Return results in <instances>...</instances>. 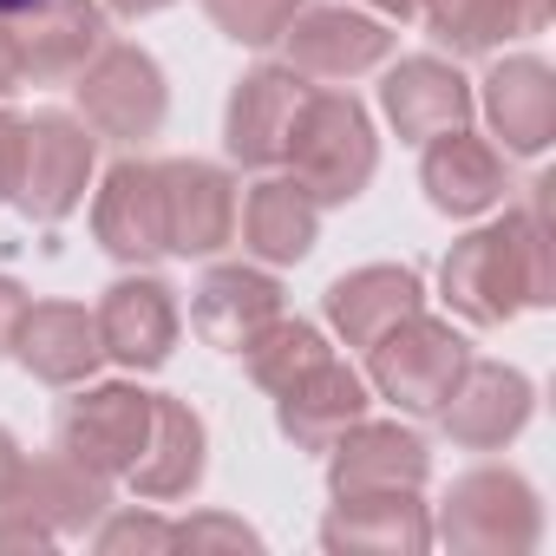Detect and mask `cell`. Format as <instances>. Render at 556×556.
Instances as JSON below:
<instances>
[{"instance_id": "cell-37", "label": "cell", "mask_w": 556, "mask_h": 556, "mask_svg": "<svg viewBox=\"0 0 556 556\" xmlns=\"http://www.w3.org/2000/svg\"><path fill=\"white\" fill-rule=\"evenodd\" d=\"M361 8H374L380 21H413V14H419V0H361Z\"/></svg>"}, {"instance_id": "cell-29", "label": "cell", "mask_w": 556, "mask_h": 556, "mask_svg": "<svg viewBox=\"0 0 556 556\" xmlns=\"http://www.w3.org/2000/svg\"><path fill=\"white\" fill-rule=\"evenodd\" d=\"M302 0H203V14L216 21L223 40L236 47H275L282 40V27L295 21Z\"/></svg>"}, {"instance_id": "cell-28", "label": "cell", "mask_w": 556, "mask_h": 556, "mask_svg": "<svg viewBox=\"0 0 556 556\" xmlns=\"http://www.w3.org/2000/svg\"><path fill=\"white\" fill-rule=\"evenodd\" d=\"M334 348H328V334L315 328V321H289V315H275L249 348H242V361H249V380L262 387V393H282V387H295L302 374H315L321 361H328Z\"/></svg>"}, {"instance_id": "cell-33", "label": "cell", "mask_w": 556, "mask_h": 556, "mask_svg": "<svg viewBox=\"0 0 556 556\" xmlns=\"http://www.w3.org/2000/svg\"><path fill=\"white\" fill-rule=\"evenodd\" d=\"M14 157H21V118L0 112V203H8V190H14Z\"/></svg>"}, {"instance_id": "cell-11", "label": "cell", "mask_w": 556, "mask_h": 556, "mask_svg": "<svg viewBox=\"0 0 556 556\" xmlns=\"http://www.w3.org/2000/svg\"><path fill=\"white\" fill-rule=\"evenodd\" d=\"M157 197H164V255L203 262L236 236V184H229L223 164L164 157L157 164Z\"/></svg>"}, {"instance_id": "cell-27", "label": "cell", "mask_w": 556, "mask_h": 556, "mask_svg": "<svg viewBox=\"0 0 556 556\" xmlns=\"http://www.w3.org/2000/svg\"><path fill=\"white\" fill-rule=\"evenodd\" d=\"M549 8H556V0H419L432 40L452 60H478V53H497L504 40L543 34Z\"/></svg>"}, {"instance_id": "cell-26", "label": "cell", "mask_w": 556, "mask_h": 556, "mask_svg": "<svg viewBox=\"0 0 556 556\" xmlns=\"http://www.w3.org/2000/svg\"><path fill=\"white\" fill-rule=\"evenodd\" d=\"M236 223H242V249H249L255 262L289 268V262H302V255L315 249V236H321V203H315L295 177H262V184H249Z\"/></svg>"}, {"instance_id": "cell-17", "label": "cell", "mask_w": 556, "mask_h": 556, "mask_svg": "<svg viewBox=\"0 0 556 556\" xmlns=\"http://www.w3.org/2000/svg\"><path fill=\"white\" fill-rule=\"evenodd\" d=\"M380 112L387 125L406 138V144H432L458 125H471V86L452 60H432V53H413L387 73L380 86Z\"/></svg>"}, {"instance_id": "cell-14", "label": "cell", "mask_w": 556, "mask_h": 556, "mask_svg": "<svg viewBox=\"0 0 556 556\" xmlns=\"http://www.w3.org/2000/svg\"><path fill=\"white\" fill-rule=\"evenodd\" d=\"M432 471V452L413 426L400 419H361L328 445V491L354 497V491H419Z\"/></svg>"}, {"instance_id": "cell-24", "label": "cell", "mask_w": 556, "mask_h": 556, "mask_svg": "<svg viewBox=\"0 0 556 556\" xmlns=\"http://www.w3.org/2000/svg\"><path fill=\"white\" fill-rule=\"evenodd\" d=\"M275 315H282V282L268 268H242V262L210 268L197 282V302H190V328L223 354H242Z\"/></svg>"}, {"instance_id": "cell-1", "label": "cell", "mask_w": 556, "mask_h": 556, "mask_svg": "<svg viewBox=\"0 0 556 556\" xmlns=\"http://www.w3.org/2000/svg\"><path fill=\"white\" fill-rule=\"evenodd\" d=\"M549 177L530 184V210H510L504 223H484L452 242L439 262L445 308L471 328H504L523 308L556 302V236H549Z\"/></svg>"}, {"instance_id": "cell-20", "label": "cell", "mask_w": 556, "mask_h": 556, "mask_svg": "<svg viewBox=\"0 0 556 556\" xmlns=\"http://www.w3.org/2000/svg\"><path fill=\"white\" fill-rule=\"evenodd\" d=\"M367 413H374V387L334 354L315 374H302L295 387L275 393V426H282V439H295V452H328Z\"/></svg>"}, {"instance_id": "cell-35", "label": "cell", "mask_w": 556, "mask_h": 556, "mask_svg": "<svg viewBox=\"0 0 556 556\" xmlns=\"http://www.w3.org/2000/svg\"><path fill=\"white\" fill-rule=\"evenodd\" d=\"M21 92V60H14V34L8 21H0V99H14Z\"/></svg>"}, {"instance_id": "cell-10", "label": "cell", "mask_w": 556, "mask_h": 556, "mask_svg": "<svg viewBox=\"0 0 556 556\" xmlns=\"http://www.w3.org/2000/svg\"><path fill=\"white\" fill-rule=\"evenodd\" d=\"M308 79L295 66H255L236 79L229 105H223V151L249 170H275L289 157V138H295V118L308 105Z\"/></svg>"}, {"instance_id": "cell-12", "label": "cell", "mask_w": 556, "mask_h": 556, "mask_svg": "<svg viewBox=\"0 0 556 556\" xmlns=\"http://www.w3.org/2000/svg\"><path fill=\"white\" fill-rule=\"evenodd\" d=\"M536 413V387L504 367V361H465V374L452 380V393L439 400V426L452 445L465 452H497L510 445Z\"/></svg>"}, {"instance_id": "cell-25", "label": "cell", "mask_w": 556, "mask_h": 556, "mask_svg": "<svg viewBox=\"0 0 556 556\" xmlns=\"http://www.w3.org/2000/svg\"><path fill=\"white\" fill-rule=\"evenodd\" d=\"M419 184H426V203L439 216H484V210L504 203V151L491 138H471L458 125V131H445V138L426 144Z\"/></svg>"}, {"instance_id": "cell-8", "label": "cell", "mask_w": 556, "mask_h": 556, "mask_svg": "<svg viewBox=\"0 0 556 556\" xmlns=\"http://www.w3.org/2000/svg\"><path fill=\"white\" fill-rule=\"evenodd\" d=\"M282 47L302 79L348 86L393 60V27L380 14H361L354 0H328V8H295V21L282 27Z\"/></svg>"}, {"instance_id": "cell-31", "label": "cell", "mask_w": 556, "mask_h": 556, "mask_svg": "<svg viewBox=\"0 0 556 556\" xmlns=\"http://www.w3.org/2000/svg\"><path fill=\"white\" fill-rule=\"evenodd\" d=\"M177 549H262V536L242 523V517H190L177 523Z\"/></svg>"}, {"instance_id": "cell-4", "label": "cell", "mask_w": 556, "mask_h": 556, "mask_svg": "<svg viewBox=\"0 0 556 556\" xmlns=\"http://www.w3.org/2000/svg\"><path fill=\"white\" fill-rule=\"evenodd\" d=\"M92 164H99V138L86 131V118H66V112H34L21 118V157H14V190L8 203L27 216V223H66L79 203H86V184H92Z\"/></svg>"}, {"instance_id": "cell-2", "label": "cell", "mask_w": 556, "mask_h": 556, "mask_svg": "<svg viewBox=\"0 0 556 556\" xmlns=\"http://www.w3.org/2000/svg\"><path fill=\"white\" fill-rule=\"evenodd\" d=\"M289 177L321 203H354L374 170H380V138H374V118L354 92H308L302 118H295V138H289Z\"/></svg>"}, {"instance_id": "cell-19", "label": "cell", "mask_w": 556, "mask_h": 556, "mask_svg": "<svg viewBox=\"0 0 556 556\" xmlns=\"http://www.w3.org/2000/svg\"><path fill=\"white\" fill-rule=\"evenodd\" d=\"M321 543L334 556H419L432 549V517L419 491H354V497H334Z\"/></svg>"}, {"instance_id": "cell-22", "label": "cell", "mask_w": 556, "mask_h": 556, "mask_svg": "<svg viewBox=\"0 0 556 556\" xmlns=\"http://www.w3.org/2000/svg\"><path fill=\"white\" fill-rule=\"evenodd\" d=\"M203 471H210V432H203V419H197L184 400L157 393V400H151L144 452L131 458L125 484H131L144 504H170V497H190V491L203 484Z\"/></svg>"}, {"instance_id": "cell-3", "label": "cell", "mask_w": 556, "mask_h": 556, "mask_svg": "<svg viewBox=\"0 0 556 556\" xmlns=\"http://www.w3.org/2000/svg\"><path fill=\"white\" fill-rule=\"evenodd\" d=\"M432 543L458 549V556H530L543 543V504L536 484L510 465H478L465 471L432 523Z\"/></svg>"}, {"instance_id": "cell-15", "label": "cell", "mask_w": 556, "mask_h": 556, "mask_svg": "<svg viewBox=\"0 0 556 556\" xmlns=\"http://www.w3.org/2000/svg\"><path fill=\"white\" fill-rule=\"evenodd\" d=\"M471 105H484L491 138H504L510 157H543L556 144V73L530 53L497 60L484 73V92H471Z\"/></svg>"}, {"instance_id": "cell-18", "label": "cell", "mask_w": 556, "mask_h": 556, "mask_svg": "<svg viewBox=\"0 0 556 556\" xmlns=\"http://www.w3.org/2000/svg\"><path fill=\"white\" fill-rule=\"evenodd\" d=\"M105 484H112V478L86 471V465L66 458V452H40V458H21V484H14L8 510L34 517L53 543H66V536H86V530L105 517V504H112Z\"/></svg>"}, {"instance_id": "cell-34", "label": "cell", "mask_w": 556, "mask_h": 556, "mask_svg": "<svg viewBox=\"0 0 556 556\" xmlns=\"http://www.w3.org/2000/svg\"><path fill=\"white\" fill-rule=\"evenodd\" d=\"M14 484H21V445H14V432H8V426H0V510H8Z\"/></svg>"}, {"instance_id": "cell-13", "label": "cell", "mask_w": 556, "mask_h": 556, "mask_svg": "<svg viewBox=\"0 0 556 556\" xmlns=\"http://www.w3.org/2000/svg\"><path fill=\"white\" fill-rule=\"evenodd\" d=\"M99 321V341H105V361L131 367V374H151L177 354V302L157 275H118V282L99 295L92 308Z\"/></svg>"}, {"instance_id": "cell-36", "label": "cell", "mask_w": 556, "mask_h": 556, "mask_svg": "<svg viewBox=\"0 0 556 556\" xmlns=\"http://www.w3.org/2000/svg\"><path fill=\"white\" fill-rule=\"evenodd\" d=\"M105 14H125V21H144V14H164L170 0H99Z\"/></svg>"}, {"instance_id": "cell-9", "label": "cell", "mask_w": 556, "mask_h": 556, "mask_svg": "<svg viewBox=\"0 0 556 556\" xmlns=\"http://www.w3.org/2000/svg\"><path fill=\"white\" fill-rule=\"evenodd\" d=\"M151 400H157V393H144V387H131V380L86 387V393L66 400V413H60V452L79 458V465L99 471V478H125L131 458L144 452Z\"/></svg>"}, {"instance_id": "cell-21", "label": "cell", "mask_w": 556, "mask_h": 556, "mask_svg": "<svg viewBox=\"0 0 556 556\" xmlns=\"http://www.w3.org/2000/svg\"><path fill=\"white\" fill-rule=\"evenodd\" d=\"M14 361L47 387H86L105 367V341L79 302H27L14 328Z\"/></svg>"}, {"instance_id": "cell-7", "label": "cell", "mask_w": 556, "mask_h": 556, "mask_svg": "<svg viewBox=\"0 0 556 556\" xmlns=\"http://www.w3.org/2000/svg\"><path fill=\"white\" fill-rule=\"evenodd\" d=\"M14 34L21 86H73L112 40L99 0H34L21 14H0Z\"/></svg>"}, {"instance_id": "cell-30", "label": "cell", "mask_w": 556, "mask_h": 556, "mask_svg": "<svg viewBox=\"0 0 556 556\" xmlns=\"http://www.w3.org/2000/svg\"><path fill=\"white\" fill-rule=\"evenodd\" d=\"M92 543H99L105 556H131V549L157 556V549H177V523L125 510V517H99V523H92Z\"/></svg>"}, {"instance_id": "cell-23", "label": "cell", "mask_w": 556, "mask_h": 556, "mask_svg": "<svg viewBox=\"0 0 556 556\" xmlns=\"http://www.w3.org/2000/svg\"><path fill=\"white\" fill-rule=\"evenodd\" d=\"M413 308H426V289H419V268H406V262H367L321 295V315L348 348H374Z\"/></svg>"}, {"instance_id": "cell-32", "label": "cell", "mask_w": 556, "mask_h": 556, "mask_svg": "<svg viewBox=\"0 0 556 556\" xmlns=\"http://www.w3.org/2000/svg\"><path fill=\"white\" fill-rule=\"evenodd\" d=\"M27 315V289L14 282V275H0V354H14V328Z\"/></svg>"}, {"instance_id": "cell-5", "label": "cell", "mask_w": 556, "mask_h": 556, "mask_svg": "<svg viewBox=\"0 0 556 556\" xmlns=\"http://www.w3.org/2000/svg\"><path fill=\"white\" fill-rule=\"evenodd\" d=\"M465 361H471V341L452 321L413 308L400 328H387L367 348V387L380 400H393L400 413L426 419V413H439V400L452 393V380L465 374Z\"/></svg>"}, {"instance_id": "cell-6", "label": "cell", "mask_w": 556, "mask_h": 556, "mask_svg": "<svg viewBox=\"0 0 556 556\" xmlns=\"http://www.w3.org/2000/svg\"><path fill=\"white\" fill-rule=\"evenodd\" d=\"M79 92V118L92 138H112V144H144L164 131V112H170V86H164V66L144 53V47H118L105 40V53L73 79Z\"/></svg>"}, {"instance_id": "cell-38", "label": "cell", "mask_w": 556, "mask_h": 556, "mask_svg": "<svg viewBox=\"0 0 556 556\" xmlns=\"http://www.w3.org/2000/svg\"><path fill=\"white\" fill-rule=\"evenodd\" d=\"M21 8H34V0H0V14H21Z\"/></svg>"}, {"instance_id": "cell-16", "label": "cell", "mask_w": 556, "mask_h": 556, "mask_svg": "<svg viewBox=\"0 0 556 556\" xmlns=\"http://www.w3.org/2000/svg\"><path fill=\"white\" fill-rule=\"evenodd\" d=\"M92 236L105 255L144 268L164 255V197H157V164L151 157H118L92 197Z\"/></svg>"}]
</instances>
